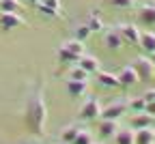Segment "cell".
<instances>
[{"mask_svg": "<svg viewBox=\"0 0 155 144\" xmlns=\"http://www.w3.org/2000/svg\"><path fill=\"white\" fill-rule=\"evenodd\" d=\"M26 127L35 136H43L45 131V120H48V108H45V99H43V86L37 84L30 88L28 99H26Z\"/></svg>", "mask_w": 155, "mask_h": 144, "instance_id": "cell-1", "label": "cell"}, {"mask_svg": "<svg viewBox=\"0 0 155 144\" xmlns=\"http://www.w3.org/2000/svg\"><path fill=\"white\" fill-rule=\"evenodd\" d=\"M134 69L138 73V80H142V82H149L155 77V65L149 56H138L134 63Z\"/></svg>", "mask_w": 155, "mask_h": 144, "instance_id": "cell-2", "label": "cell"}, {"mask_svg": "<svg viewBox=\"0 0 155 144\" xmlns=\"http://www.w3.org/2000/svg\"><path fill=\"white\" fill-rule=\"evenodd\" d=\"M127 110H129L127 99H123V101H114V103H110V106L101 108L99 118H106V120H119V118H121Z\"/></svg>", "mask_w": 155, "mask_h": 144, "instance_id": "cell-3", "label": "cell"}, {"mask_svg": "<svg viewBox=\"0 0 155 144\" xmlns=\"http://www.w3.org/2000/svg\"><path fill=\"white\" fill-rule=\"evenodd\" d=\"M99 114H101V103L95 97H88L80 106V118L82 120H95V118H99Z\"/></svg>", "mask_w": 155, "mask_h": 144, "instance_id": "cell-4", "label": "cell"}, {"mask_svg": "<svg viewBox=\"0 0 155 144\" xmlns=\"http://www.w3.org/2000/svg\"><path fill=\"white\" fill-rule=\"evenodd\" d=\"M116 30H119L123 43H127V45H140V30H138V26L121 24V26H116Z\"/></svg>", "mask_w": 155, "mask_h": 144, "instance_id": "cell-5", "label": "cell"}, {"mask_svg": "<svg viewBox=\"0 0 155 144\" xmlns=\"http://www.w3.org/2000/svg\"><path fill=\"white\" fill-rule=\"evenodd\" d=\"M138 19L144 26H155V2H142L138 7Z\"/></svg>", "mask_w": 155, "mask_h": 144, "instance_id": "cell-6", "label": "cell"}, {"mask_svg": "<svg viewBox=\"0 0 155 144\" xmlns=\"http://www.w3.org/2000/svg\"><path fill=\"white\" fill-rule=\"evenodd\" d=\"M104 45L108 50H112V52H116V50L123 47V39H121V34H119L116 28H106L104 30Z\"/></svg>", "mask_w": 155, "mask_h": 144, "instance_id": "cell-7", "label": "cell"}, {"mask_svg": "<svg viewBox=\"0 0 155 144\" xmlns=\"http://www.w3.org/2000/svg\"><path fill=\"white\" fill-rule=\"evenodd\" d=\"M80 69H84L88 75H95L97 71H99V60H97L95 56H91V54H82L80 58H78V63H75Z\"/></svg>", "mask_w": 155, "mask_h": 144, "instance_id": "cell-8", "label": "cell"}, {"mask_svg": "<svg viewBox=\"0 0 155 144\" xmlns=\"http://www.w3.org/2000/svg\"><path fill=\"white\" fill-rule=\"evenodd\" d=\"M155 125V116H151L149 112H136L131 116V127L134 129H149Z\"/></svg>", "mask_w": 155, "mask_h": 144, "instance_id": "cell-9", "label": "cell"}, {"mask_svg": "<svg viewBox=\"0 0 155 144\" xmlns=\"http://www.w3.org/2000/svg\"><path fill=\"white\" fill-rule=\"evenodd\" d=\"M26 22L17 13H0V28L2 30H13L17 26H24Z\"/></svg>", "mask_w": 155, "mask_h": 144, "instance_id": "cell-10", "label": "cell"}, {"mask_svg": "<svg viewBox=\"0 0 155 144\" xmlns=\"http://www.w3.org/2000/svg\"><path fill=\"white\" fill-rule=\"evenodd\" d=\"M97 84L104 86V88H116V86H121V82H119V75H114L110 71H97Z\"/></svg>", "mask_w": 155, "mask_h": 144, "instance_id": "cell-11", "label": "cell"}, {"mask_svg": "<svg viewBox=\"0 0 155 144\" xmlns=\"http://www.w3.org/2000/svg\"><path fill=\"white\" fill-rule=\"evenodd\" d=\"M119 82H121V86H134V84H138V73H136L134 65L131 67H123L121 73H119Z\"/></svg>", "mask_w": 155, "mask_h": 144, "instance_id": "cell-12", "label": "cell"}, {"mask_svg": "<svg viewBox=\"0 0 155 144\" xmlns=\"http://www.w3.org/2000/svg\"><path fill=\"white\" fill-rule=\"evenodd\" d=\"M63 47L71 54V56H75V58H80L82 54H86V50H84V41H78V39H71V41H65L63 43Z\"/></svg>", "mask_w": 155, "mask_h": 144, "instance_id": "cell-13", "label": "cell"}, {"mask_svg": "<svg viewBox=\"0 0 155 144\" xmlns=\"http://www.w3.org/2000/svg\"><path fill=\"white\" fill-rule=\"evenodd\" d=\"M86 84L88 82H78V80H67V93L73 97V99H78V97H82L84 93H86Z\"/></svg>", "mask_w": 155, "mask_h": 144, "instance_id": "cell-14", "label": "cell"}, {"mask_svg": "<svg viewBox=\"0 0 155 144\" xmlns=\"http://www.w3.org/2000/svg\"><path fill=\"white\" fill-rule=\"evenodd\" d=\"M116 131H119V120H106V118H101V123H99V133H101L104 138H114Z\"/></svg>", "mask_w": 155, "mask_h": 144, "instance_id": "cell-15", "label": "cell"}, {"mask_svg": "<svg viewBox=\"0 0 155 144\" xmlns=\"http://www.w3.org/2000/svg\"><path fill=\"white\" fill-rule=\"evenodd\" d=\"M134 138H136V144H155V131L151 127L149 129H136Z\"/></svg>", "mask_w": 155, "mask_h": 144, "instance_id": "cell-16", "label": "cell"}, {"mask_svg": "<svg viewBox=\"0 0 155 144\" xmlns=\"http://www.w3.org/2000/svg\"><path fill=\"white\" fill-rule=\"evenodd\" d=\"M140 47L147 54L155 52V32H140Z\"/></svg>", "mask_w": 155, "mask_h": 144, "instance_id": "cell-17", "label": "cell"}, {"mask_svg": "<svg viewBox=\"0 0 155 144\" xmlns=\"http://www.w3.org/2000/svg\"><path fill=\"white\" fill-rule=\"evenodd\" d=\"M114 140H116V144H136L134 129H119L114 133Z\"/></svg>", "mask_w": 155, "mask_h": 144, "instance_id": "cell-18", "label": "cell"}, {"mask_svg": "<svg viewBox=\"0 0 155 144\" xmlns=\"http://www.w3.org/2000/svg\"><path fill=\"white\" fill-rule=\"evenodd\" d=\"M82 131V127H78V125H69V127H65L63 129V133H61V140L65 142V144H73V140L78 138V133Z\"/></svg>", "mask_w": 155, "mask_h": 144, "instance_id": "cell-19", "label": "cell"}, {"mask_svg": "<svg viewBox=\"0 0 155 144\" xmlns=\"http://www.w3.org/2000/svg\"><path fill=\"white\" fill-rule=\"evenodd\" d=\"M22 5L17 0H0V13H17Z\"/></svg>", "mask_w": 155, "mask_h": 144, "instance_id": "cell-20", "label": "cell"}, {"mask_svg": "<svg viewBox=\"0 0 155 144\" xmlns=\"http://www.w3.org/2000/svg\"><path fill=\"white\" fill-rule=\"evenodd\" d=\"M69 80H78V82H88V73L84 71V69H80V67H73V69H69V75H67Z\"/></svg>", "mask_w": 155, "mask_h": 144, "instance_id": "cell-21", "label": "cell"}, {"mask_svg": "<svg viewBox=\"0 0 155 144\" xmlns=\"http://www.w3.org/2000/svg\"><path fill=\"white\" fill-rule=\"evenodd\" d=\"M127 106H129L131 112H144L147 101H144L142 97H136V99H129V101H127Z\"/></svg>", "mask_w": 155, "mask_h": 144, "instance_id": "cell-22", "label": "cell"}, {"mask_svg": "<svg viewBox=\"0 0 155 144\" xmlns=\"http://www.w3.org/2000/svg\"><path fill=\"white\" fill-rule=\"evenodd\" d=\"M91 37V28H88V24H82V26H78L75 28V39L78 41H86Z\"/></svg>", "mask_w": 155, "mask_h": 144, "instance_id": "cell-23", "label": "cell"}, {"mask_svg": "<svg viewBox=\"0 0 155 144\" xmlns=\"http://www.w3.org/2000/svg\"><path fill=\"white\" fill-rule=\"evenodd\" d=\"M58 60H61V63L63 65H69V63H78V58L75 56H71L65 47H61V50H58Z\"/></svg>", "mask_w": 155, "mask_h": 144, "instance_id": "cell-24", "label": "cell"}, {"mask_svg": "<svg viewBox=\"0 0 155 144\" xmlns=\"http://www.w3.org/2000/svg\"><path fill=\"white\" fill-rule=\"evenodd\" d=\"M73 144H93V136L86 129H82L80 133H78V138L73 140Z\"/></svg>", "mask_w": 155, "mask_h": 144, "instance_id": "cell-25", "label": "cell"}, {"mask_svg": "<svg viewBox=\"0 0 155 144\" xmlns=\"http://www.w3.org/2000/svg\"><path fill=\"white\" fill-rule=\"evenodd\" d=\"M108 2L112 7H116V9H129V7L136 5V0H108Z\"/></svg>", "mask_w": 155, "mask_h": 144, "instance_id": "cell-26", "label": "cell"}, {"mask_svg": "<svg viewBox=\"0 0 155 144\" xmlns=\"http://www.w3.org/2000/svg\"><path fill=\"white\" fill-rule=\"evenodd\" d=\"M86 24H88V28H91V32H99V30H104V24H101V22H99V19H97V17H95V15H93V17L88 19V22H86Z\"/></svg>", "mask_w": 155, "mask_h": 144, "instance_id": "cell-27", "label": "cell"}, {"mask_svg": "<svg viewBox=\"0 0 155 144\" xmlns=\"http://www.w3.org/2000/svg\"><path fill=\"white\" fill-rule=\"evenodd\" d=\"M142 99L147 101V103H151V101H155V88H149V90H144Z\"/></svg>", "mask_w": 155, "mask_h": 144, "instance_id": "cell-28", "label": "cell"}, {"mask_svg": "<svg viewBox=\"0 0 155 144\" xmlns=\"http://www.w3.org/2000/svg\"><path fill=\"white\" fill-rule=\"evenodd\" d=\"M144 112H149L151 116H155V101H151V103H147V108H144Z\"/></svg>", "mask_w": 155, "mask_h": 144, "instance_id": "cell-29", "label": "cell"}, {"mask_svg": "<svg viewBox=\"0 0 155 144\" xmlns=\"http://www.w3.org/2000/svg\"><path fill=\"white\" fill-rule=\"evenodd\" d=\"M28 2H30V5H37V2H41V0H28Z\"/></svg>", "mask_w": 155, "mask_h": 144, "instance_id": "cell-30", "label": "cell"}, {"mask_svg": "<svg viewBox=\"0 0 155 144\" xmlns=\"http://www.w3.org/2000/svg\"><path fill=\"white\" fill-rule=\"evenodd\" d=\"M151 60H153V65H155V52H153V54H151Z\"/></svg>", "mask_w": 155, "mask_h": 144, "instance_id": "cell-31", "label": "cell"}, {"mask_svg": "<svg viewBox=\"0 0 155 144\" xmlns=\"http://www.w3.org/2000/svg\"><path fill=\"white\" fill-rule=\"evenodd\" d=\"M63 144H65V142H63Z\"/></svg>", "mask_w": 155, "mask_h": 144, "instance_id": "cell-32", "label": "cell"}]
</instances>
